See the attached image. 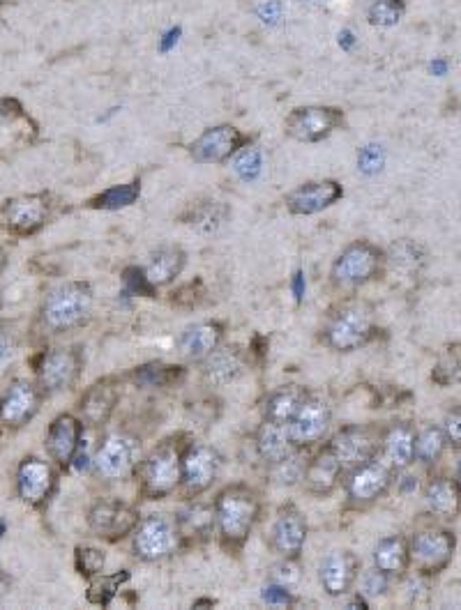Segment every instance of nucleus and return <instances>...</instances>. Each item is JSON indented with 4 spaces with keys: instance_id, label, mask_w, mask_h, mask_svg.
Instances as JSON below:
<instances>
[{
    "instance_id": "1",
    "label": "nucleus",
    "mask_w": 461,
    "mask_h": 610,
    "mask_svg": "<svg viewBox=\"0 0 461 610\" xmlns=\"http://www.w3.org/2000/svg\"><path fill=\"white\" fill-rule=\"evenodd\" d=\"M261 516L259 493L247 484H231L215 498V521L222 546L240 551Z\"/></svg>"
},
{
    "instance_id": "2",
    "label": "nucleus",
    "mask_w": 461,
    "mask_h": 610,
    "mask_svg": "<svg viewBox=\"0 0 461 610\" xmlns=\"http://www.w3.org/2000/svg\"><path fill=\"white\" fill-rule=\"evenodd\" d=\"M93 304L95 295L90 284L72 281L47 295L42 307V323L54 334L77 330L93 316Z\"/></svg>"
},
{
    "instance_id": "3",
    "label": "nucleus",
    "mask_w": 461,
    "mask_h": 610,
    "mask_svg": "<svg viewBox=\"0 0 461 610\" xmlns=\"http://www.w3.org/2000/svg\"><path fill=\"white\" fill-rule=\"evenodd\" d=\"M183 452V445L166 440L139 463L136 470H139V488L143 498L162 500L176 491L183 482Z\"/></svg>"
},
{
    "instance_id": "4",
    "label": "nucleus",
    "mask_w": 461,
    "mask_h": 610,
    "mask_svg": "<svg viewBox=\"0 0 461 610\" xmlns=\"http://www.w3.org/2000/svg\"><path fill=\"white\" fill-rule=\"evenodd\" d=\"M376 332V318L372 304L349 302L335 311L323 327L321 341L337 353H351L372 341Z\"/></svg>"
},
{
    "instance_id": "5",
    "label": "nucleus",
    "mask_w": 461,
    "mask_h": 610,
    "mask_svg": "<svg viewBox=\"0 0 461 610\" xmlns=\"http://www.w3.org/2000/svg\"><path fill=\"white\" fill-rule=\"evenodd\" d=\"M385 251L367 240H358L335 258L330 279L339 291H358L369 281L379 279L385 270Z\"/></svg>"
},
{
    "instance_id": "6",
    "label": "nucleus",
    "mask_w": 461,
    "mask_h": 610,
    "mask_svg": "<svg viewBox=\"0 0 461 610\" xmlns=\"http://www.w3.org/2000/svg\"><path fill=\"white\" fill-rule=\"evenodd\" d=\"M180 541L176 521L164 514H150L132 532V551L141 562H162L178 551Z\"/></svg>"
},
{
    "instance_id": "7",
    "label": "nucleus",
    "mask_w": 461,
    "mask_h": 610,
    "mask_svg": "<svg viewBox=\"0 0 461 610\" xmlns=\"http://www.w3.org/2000/svg\"><path fill=\"white\" fill-rule=\"evenodd\" d=\"M408 551H411V567L425 578L441 574L448 569V564L455 558L457 537L455 532L445 528H427L415 532L408 539Z\"/></svg>"
},
{
    "instance_id": "8",
    "label": "nucleus",
    "mask_w": 461,
    "mask_h": 610,
    "mask_svg": "<svg viewBox=\"0 0 461 610\" xmlns=\"http://www.w3.org/2000/svg\"><path fill=\"white\" fill-rule=\"evenodd\" d=\"M346 113L339 106L309 104L293 109L284 120V132L298 143H319L342 129Z\"/></svg>"
},
{
    "instance_id": "9",
    "label": "nucleus",
    "mask_w": 461,
    "mask_h": 610,
    "mask_svg": "<svg viewBox=\"0 0 461 610\" xmlns=\"http://www.w3.org/2000/svg\"><path fill=\"white\" fill-rule=\"evenodd\" d=\"M141 463V440L130 433H111L97 449L93 465L95 472L107 482L130 477Z\"/></svg>"
},
{
    "instance_id": "10",
    "label": "nucleus",
    "mask_w": 461,
    "mask_h": 610,
    "mask_svg": "<svg viewBox=\"0 0 461 610\" xmlns=\"http://www.w3.org/2000/svg\"><path fill=\"white\" fill-rule=\"evenodd\" d=\"M381 442L383 433L376 431L374 426H362V424H351L344 426L342 431L335 433L328 445L332 447V452L337 454V459L342 461L344 470L349 472L358 465L367 463L369 459L381 454Z\"/></svg>"
},
{
    "instance_id": "11",
    "label": "nucleus",
    "mask_w": 461,
    "mask_h": 610,
    "mask_svg": "<svg viewBox=\"0 0 461 610\" xmlns=\"http://www.w3.org/2000/svg\"><path fill=\"white\" fill-rule=\"evenodd\" d=\"M392 479H395V470L383 456H374L367 463L358 465V468L349 470L346 477V495L355 505H372L385 493L390 491Z\"/></svg>"
},
{
    "instance_id": "12",
    "label": "nucleus",
    "mask_w": 461,
    "mask_h": 610,
    "mask_svg": "<svg viewBox=\"0 0 461 610\" xmlns=\"http://www.w3.org/2000/svg\"><path fill=\"white\" fill-rule=\"evenodd\" d=\"M249 143V136L236 125L208 127L199 139L192 141L190 157L196 164H226Z\"/></svg>"
},
{
    "instance_id": "13",
    "label": "nucleus",
    "mask_w": 461,
    "mask_h": 610,
    "mask_svg": "<svg viewBox=\"0 0 461 610\" xmlns=\"http://www.w3.org/2000/svg\"><path fill=\"white\" fill-rule=\"evenodd\" d=\"M222 470V456L210 445H185L183 452V491L187 498H199L217 482Z\"/></svg>"
},
{
    "instance_id": "14",
    "label": "nucleus",
    "mask_w": 461,
    "mask_h": 610,
    "mask_svg": "<svg viewBox=\"0 0 461 610\" xmlns=\"http://www.w3.org/2000/svg\"><path fill=\"white\" fill-rule=\"evenodd\" d=\"M139 512L120 500H100L90 507L88 525L100 539L120 541L130 537L139 525Z\"/></svg>"
},
{
    "instance_id": "15",
    "label": "nucleus",
    "mask_w": 461,
    "mask_h": 610,
    "mask_svg": "<svg viewBox=\"0 0 461 610\" xmlns=\"http://www.w3.org/2000/svg\"><path fill=\"white\" fill-rule=\"evenodd\" d=\"M83 369V357L77 348H54L42 355L37 366L42 390L47 394L65 392L77 383Z\"/></svg>"
},
{
    "instance_id": "16",
    "label": "nucleus",
    "mask_w": 461,
    "mask_h": 610,
    "mask_svg": "<svg viewBox=\"0 0 461 610\" xmlns=\"http://www.w3.org/2000/svg\"><path fill=\"white\" fill-rule=\"evenodd\" d=\"M332 422V406L323 394H307L298 415L289 422L291 438L298 449H305L314 442H321Z\"/></svg>"
},
{
    "instance_id": "17",
    "label": "nucleus",
    "mask_w": 461,
    "mask_h": 610,
    "mask_svg": "<svg viewBox=\"0 0 461 610\" xmlns=\"http://www.w3.org/2000/svg\"><path fill=\"white\" fill-rule=\"evenodd\" d=\"M344 198V187L337 180H309L302 182L300 187L286 194L284 205L291 215L296 217H309L319 215V212L332 208Z\"/></svg>"
},
{
    "instance_id": "18",
    "label": "nucleus",
    "mask_w": 461,
    "mask_h": 610,
    "mask_svg": "<svg viewBox=\"0 0 461 610\" xmlns=\"http://www.w3.org/2000/svg\"><path fill=\"white\" fill-rule=\"evenodd\" d=\"M307 541V521L296 505H282L270 528V548L279 558L300 560Z\"/></svg>"
},
{
    "instance_id": "19",
    "label": "nucleus",
    "mask_w": 461,
    "mask_h": 610,
    "mask_svg": "<svg viewBox=\"0 0 461 610\" xmlns=\"http://www.w3.org/2000/svg\"><path fill=\"white\" fill-rule=\"evenodd\" d=\"M42 394L33 383L28 380H17L0 401V429L17 431L21 426L28 424L40 410Z\"/></svg>"
},
{
    "instance_id": "20",
    "label": "nucleus",
    "mask_w": 461,
    "mask_h": 610,
    "mask_svg": "<svg viewBox=\"0 0 461 610\" xmlns=\"http://www.w3.org/2000/svg\"><path fill=\"white\" fill-rule=\"evenodd\" d=\"M3 215L7 228L17 235H33L47 224L49 217V196L47 194H30L19 196L5 203Z\"/></svg>"
},
{
    "instance_id": "21",
    "label": "nucleus",
    "mask_w": 461,
    "mask_h": 610,
    "mask_svg": "<svg viewBox=\"0 0 461 610\" xmlns=\"http://www.w3.org/2000/svg\"><path fill=\"white\" fill-rule=\"evenodd\" d=\"M344 465L337 459V454L332 452V447L326 445L316 452L312 459L305 463V472H302V484L312 495L326 498L335 488L342 484L344 477Z\"/></svg>"
},
{
    "instance_id": "22",
    "label": "nucleus",
    "mask_w": 461,
    "mask_h": 610,
    "mask_svg": "<svg viewBox=\"0 0 461 610\" xmlns=\"http://www.w3.org/2000/svg\"><path fill=\"white\" fill-rule=\"evenodd\" d=\"M319 578L328 597H344L360 578V560L351 551H335L323 560Z\"/></svg>"
},
{
    "instance_id": "23",
    "label": "nucleus",
    "mask_w": 461,
    "mask_h": 610,
    "mask_svg": "<svg viewBox=\"0 0 461 610\" xmlns=\"http://www.w3.org/2000/svg\"><path fill=\"white\" fill-rule=\"evenodd\" d=\"M56 486L54 470L49 468V463H44L35 456H28L24 463L19 465L17 472V488H19V498L26 502V505L40 507L49 500L51 491Z\"/></svg>"
},
{
    "instance_id": "24",
    "label": "nucleus",
    "mask_w": 461,
    "mask_h": 610,
    "mask_svg": "<svg viewBox=\"0 0 461 610\" xmlns=\"http://www.w3.org/2000/svg\"><path fill=\"white\" fill-rule=\"evenodd\" d=\"M245 355L238 348H215L213 353L201 360V376L210 387H224L243 376Z\"/></svg>"
},
{
    "instance_id": "25",
    "label": "nucleus",
    "mask_w": 461,
    "mask_h": 610,
    "mask_svg": "<svg viewBox=\"0 0 461 610\" xmlns=\"http://www.w3.org/2000/svg\"><path fill=\"white\" fill-rule=\"evenodd\" d=\"M83 440V424L74 415H60L54 419L47 433L49 456L60 465H70Z\"/></svg>"
},
{
    "instance_id": "26",
    "label": "nucleus",
    "mask_w": 461,
    "mask_h": 610,
    "mask_svg": "<svg viewBox=\"0 0 461 610\" xmlns=\"http://www.w3.org/2000/svg\"><path fill=\"white\" fill-rule=\"evenodd\" d=\"M118 399H120V390L113 378H104L93 387H88L79 403V413L83 417V422L90 426L107 424V419L118 406Z\"/></svg>"
},
{
    "instance_id": "27",
    "label": "nucleus",
    "mask_w": 461,
    "mask_h": 610,
    "mask_svg": "<svg viewBox=\"0 0 461 610\" xmlns=\"http://www.w3.org/2000/svg\"><path fill=\"white\" fill-rule=\"evenodd\" d=\"M254 442H256V452H259L261 459L266 461V465H275L300 452L296 442L291 438L289 424L268 422V419H263V424L256 429Z\"/></svg>"
},
{
    "instance_id": "28",
    "label": "nucleus",
    "mask_w": 461,
    "mask_h": 610,
    "mask_svg": "<svg viewBox=\"0 0 461 610\" xmlns=\"http://www.w3.org/2000/svg\"><path fill=\"white\" fill-rule=\"evenodd\" d=\"M415 431L413 424H395L383 433L381 442V456L390 463V468L395 472H404L415 463Z\"/></svg>"
},
{
    "instance_id": "29",
    "label": "nucleus",
    "mask_w": 461,
    "mask_h": 610,
    "mask_svg": "<svg viewBox=\"0 0 461 610\" xmlns=\"http://www.w3.org/2000/svg\"><path fill=\"white\" fill-rule=\"evenodd\" d=\"M224 339V325L217 320H206V323H196L178 337L180 355L192 362H201L208 357Z\"/></svg>"
},
{
    "instance_id": "30",
    "label": "nucleus",
    "mask_w": 461,
    "mask_h": 610,
    "mask_svg": "<svg viewBox=\"0 0 461 610\" xmlns=\"http://www.w3.org/2000/svg\"><path fill=\"white\" fill-rule=\"evenodd\" d=\"M425 505L429 514L452 521L461 514V484L450 477H434L425 486Z\"/></svg>"
},
{
    "instance_id": "31",
    "label": "nucleus",
    "mask_w": 461,
    "mask_h": 610,
    "mask_svg": "<svg viewBox=\"0 0 461 610\" xmlns=\"http://www.w3.org/2000/svg\"><path fill=\"white\" fill-rule=\"evenodd\" d=\"M180 539L185 541H206L217 528L215 505L210 502H190L183 512L176 516Z\"/></svg>"
},
{
    "instance_id": "32",
    "label": "nucleus",
    "mask_w": 461,
    "mask_h": 610,
    "mask_svg": "<svg viewBox=\"0 0 461 610\" xmlns=\"http://www.w3.org/2000/svg\"><path fill=\"white\" fill-rule=\"evenodd\" d=\"M187 265V254L183 247H162L157 249L153 256H150V261L143 272H146V277L150 284L155 288L169 286L180 277V272L185 270Z\"/></svg>"
},
{
    "instance_id": "33",
    "label": "nucleus",
    "mask_w": 461,
    "mask_h": 610,
    "mask_svg": "<svg viewBox=\"0 0 461 610\" xmlns=\"http://www.w3.org/2000/svg\"><path fill=\"white\" fill-rule=\"evenodd\" d=\"M374 567L388 574L390 578L404 576L411 569V551L408 539L402 535H392L381 539L374 548Z\"/></svg>"
},
{
    "instance_id": "34",
    "label": "nucleus",
    "mask_w": 461,
    "mask_h": 610,
    "mask_svg": "<svg viewBox=\"0 0 461 610\" xmlns=\"http://www.w3.org/2000/svg\"><path fill=\"white\" fill-rule=\"evenodd\" d=\"M307 390L300 385H289L282 390H275L266 396L263 401V419L277 424H289L293 417L298 415V410L307 399Z\"/></svg>"
},
{
    "instance_id": "35",
    "label": "nucleus",
    "mask_w": 461,
    "mask_h": 610,
    "mask_svg": "<svg viewBox=\"0 0 461 610\" xmlns=\"http://www.w3.org/2000/svg\"><path fill=\"white\" fill-rule=\"evenodd\" d=\"M229 217H231V208L226 203L201 201L190 205V208L180 215V221H183L185 226L194 228V231L213 235L226 224V221H229Z\"/></svg>"
},
{
    "instance_id": "36",
    "label": "nucleus",
    "mask_w": 461,
    "mask_h": 610,
    "mask_svg": "<svg viewBox=\"0 0 461 610\" xmlns=\"http://www.w3.org/2000/svg\"><path fill=\"white\" fill-rule=\"evenodd\" d=\"M139 196H141V180H132L127 182V185H116L107 189V192L93 196L88 201V208L107 210V212L125 210L139 201Z\"/></svg>"
},
{
    "instance_id": "37",
    "label": "nucleus",
    "mask_w": 461,
    "mask_h": 610,
    "mask_svg": "<svg viewBox=\"0 0 461 610\" xmlns=\"http://www.w3.org/2000/svg\"><path fill=\"white\" fill-rule=\"evenodd\" d=\"M432 380L438 387H450L461 383V343H450L438 355L434 364Z\"/></svg>"
},
{
    "instance_id": "38",
    "label": "nucleus",
    "mask_w": 461,
    "mask_h": 610,
    "mask_svg": "<svg viewBox=\"0 0 461 610\" xmlns=\"http://www.w3.org/2000/svg\"><path fill=\"white\" fill-rule=\"evenodd\" d=\"M127 581H130V571H127V569H120L111 576L100 574V576L93 578V583H90L86 597H88L90 604L107 608L111 601L116 599L120 585H125Z\"/></svg>"
},
{
    "instance_id": "39",
    "label": "nucleus",
    "mask_w": 461,
    "mask_h": 610,
    "mask_svg": "<svg viewBox=\"0 0 461 610\" xmlns=\"http://www.w3.org/2000/svg\"><path fill=\"white\" fill-rule=\"evenodd\" d=\"M445 447H448V438H445L443 429L427 426V429L418 431V438H415V461L434 465L443 456Z\"/></svg>"
},
{
    "instance_id": "40",
    "label": "nucleus",
    "mask_w": 461,
    "mask_h": 610,
    "mask_svg": "<svg viewBox=\"0 0 461 610\" xmlns=\"http://www.w3.org/2000/svg\"><path fill=\"white\" fill-rule=\"evenodd\" d=\"M406 3L404 0H374L367 7V21L369 26L376 28H392L404 19Z\"/></svg>"
},
{
    "instance_id": "41",
    "label": "nucleus",
    "mask_w": 461,
    "mask_h": 610,
    "mask_svg": "<svg viewBox=\"0 0 461 610\" xmlns=\"http://www.w3.org/2000/svg\"><path fill=\"white\" fill-rule=\"evenodd\" d=\"M180 366H166V364H146L134 371V380L143 387H166L171 385L178 376H183Z\"/></svg>"
},
{
    "instance_id": "42",
    "label": "nucleus",
    "mask_w": 461,
    "mask_h": 610,
    "mask_svg": "<svg viewBox=\"0 0 461 610\" xmlns=\"http://www.w3.org/2000/svg\"><path fill=\"white\" fill-rule=\"evenodd\" d=\"M233 171L243 182H254L263 171V152L259 146H247L233 157Z\"/></svg>"
},
{
    "instance_id": "43",
    "label": "nucleus",
    "mask_w": 461,
    "mask_h": 610,
    "mask_svg": "<svg viewBox=\"0 0 461 610\" xmlns=\"http://www.w3.org/2000/svg\"><path fill=\"white\" fill-rule=\"evenodd\" d=\"M268 468H270L272 479H275L279 486H293L302 479V472H305V461L300 459V452H296L293 456H289V459L279 461L275 465H268Z\"/></svg>"
},
{
    "instance_id": "44",
    "label": "nucleus",
    "mask_w": 461,
    "mask_h": 610,
    "mask_svg": "<svg viewBox=\"0 0 461 610\" xmlns=\"http://www.w3.org/2000/svg\"><path fill=\"white\" fill-rule=\"evenodd\" d=\"M104 564H107V553L102 548L93 546H79L77 548V571L86 578H95L104 571Z\"/></svg>"
},
{
    "instance_id": "45",
    "label": "nucleus",
    "mask_w": 461,
    "mask_h": 610,
    "mask_svg": "<svg viewBox=\"0 0 461 610\" xmlns=\"http://www.w3.org/2000/svg\"><path fill=\"white\" fill-rule=\"evenodd\" d=\"M300 578H302V571H300L298 560L282 558V562H277L275 567H272L270 583H277V585L286 587V590H293V587L300 583Z\"/></svg>"
},
{
    "instance_id": "46",
    "label": "nucleus",
    "mask_w": 461,
    "mask_h": 610,
    "mask_svg": "<svg viewBox=\"0 0 461 610\" xmlns=\"http://www.w3.org/2000/svg\"><path fill=\"white\" fill-rule=\"evenodd\" d=\"M383 164H385V152L381 146L369 143V146L358 152V169L365 175H376L383 169Z\"/></svg>"
},
{
    "instance_id": "47",
    "label": "nucleus",
    "mask_w": 461,
    "mask_h": 610,
    "mask_svg": "<svg viewBox=\"0 0 461 610\" xmlns=\"http://www.w3.org/2000/svg\"><path fill=\"white\" fill-rule=\"evenodd\" d=\"M123 279H125V284H127V288H130L132 293L153 297L155 291H157V288L148 281V277H146V272H143V268H134V265H132V268H127V270L123 272Z\"/></svg>"
},
{
    "instance_id": "48",
    "label": "nucleus",
    "mask_w": 461,
    "mask_h": 610,
    "mask_svg": "<svg viewBox=\"0 0 461 610\" xmlns=\"http://www.w3.org/2000/svg\"><path fill=\"white\" fill-rule=\"evenodd\" d=\"M441 429L445 433V438H448V445L461 447V406L452 408L450 413L445 415Z\"/></svg>"
},
{
    "instance_id": "49",
    "label": "nucleus",
    "mask_w": 461,
    "mask_h": 610,
    "mask_svg": "<svg viewBox=\"0 0 461 610\" xmlns=\"http://www.w3.org/2000/svg\"><path fill=\"white\" fill-rule=\"evenodd\" d=\"M263 601H266L268 606H293L296 604V599H293L291 590H286V587L270 583L263 587Z\"/></svg>"
},
{
    "instance_id": "50",
    "label": "nucleus",
    "mask_w": 461,
    "mask_h": 610,
    "mask_svg": "<svg viewBox=\"0 0 461 610\" xmlns=\"http://www.w3.org/2000/svg\"><path fill=\"white\" fill-rule=\"evenodd\" d=\"M388 574H383V571H379L374 567V571H369V574H365V578H362V587H365V594L367 597H381V594H385V590H388Z\"/></svg>"
},
{
    "instance_id": "51",
    "label": "nucleus",
    "mask_w": 461,
    "mask_h": 610,
    "mask_svg": "<svg viewBox=\"0 0 461 610\" xmlns=\"http://www.w3.org/2000/svg\"><path fill=\"white\" fill-rule=\"evenodd\" d=\"M256 14H259V19L263 21V24H277V21L282 19V3H277V0H268V3L259 5Z\"/></svg>"
},
{
    "instance_id": "52",
    "label": "nucleus",
    "mask_w": 461,
    "mask_h": 610,
    "mask_svg": "<svg viewBox=\"0 0 461 610\" xmlns=\"http://www.w3.org/2000/svg\"><path fill=\"white\" fill-rule=\"evenodd\" d=\"M19 116H21V104L17 102V99H0V125L12 122Z\"/></svg>"
},
{
    "instance_id": "53",
    "label": "nucleus",
    "mask_w": 461,
    "mask_h": 610,
    "mask_svg": "<svg viewBox=\"0 0 461 610\" xmlns=\"http://www.w3.org/2000/svg\"><path fill=\"white\" fill-rule=\"evenodd\" d=\"M14 353V334L5 327H0V364L5 360H10Z\"/></svg>"
},
{
    "instance_id": "54",
    "label": "nucleus",
    "mask_w": 461,
    "mask_h": 610,
    "mask_svg": "<svg viewBox=\"0 0 461 610\" xmlns=\"http://www.w3.org/2000/svg\"><path fill=\"white\" fill-rule=\"evenodd\" d=\"M180 35H183V28H178V26L166 30V33L162 35V40H160V51L169 53L180 42Z\"/></svg>"
},
{
    "instance_id": "55",
    "label": "nucleus",
    "mask_w": 461,
    "mask_h": 610,
    "mask_svg": "<svg viewBox=\"0 0 461 610\" xmlns=\"http://www.w3.org/2000/svg\"><path fill=\"white\" fill-rule=\"evenodd\" d=\"M337 42H339V47H342L344 51H353V47H355V35H353V30H349V28L339 30Z\"/></svg>"
},
{
    "instance_id": "56",
    "label": "nucleus",
    "mask_w": 461,
    "mask_h": 610,
    "mask_svg": "<svg viewBox=\"0 0 461 610\" xmlns=\"http://www.w3.org/2000/svg\"><path fill=\"white\" fill-rule=\"evenodd\" d=\"M10 585H12L10 576H7V574H3V571H0V599H3L5 594L10 592Z\"/></svg>"
},
{
    "instance_id": "57",
    "label": "nucleus",
    "mask_w": 461,
    "mask_h": 610,
    "mask_svg": "<svg viewBox=\"0 0 461 610\" xmlns=\"http://www.w3.org/2000/svg\"><path fill=\"white\" fill-rule=\"evenodd\" d=\"M213 604H215V601H210V599H203V601H196V604H194V606H213Z\"/></svg>"
},
{
    "instance_id": "58",
    "label": "nucleus",
    "mask_w": 461,
    "mask_h": 610,
    "mask_svg": "<svg viewBox=\"0 0 461 610\" xmlns=\"http://www.w3.org/2000/svg\"><path fill=\"white\" fill-rule=\"evenodd\" d=\"M457 482L461 484V459H459V465H457Z\"/></svg>"
},
{
    "instance_id": "59",
    "label": "nucleus",
    "mask_w": 461,
    "mask_h": 610,
    "mask_svg": "<svg viewBox=\"0 0 461 610\" xmlns=\"http://www.w3.org/2000/svg\"><path fill=\"white\" fill-rule=\"evenodd\" d=\"M3 532H5V525H3V523H0V535H3Z\"/></svg>"
},
{
    "instance_id": "60",
    "label": "nucleus",
    "mask_w": 461,
    "mask_h": 610,
    "mask_svg": "<svg viewBox=\"0 0 461 610\" xmlns=\"http://www.w3.org/2000/svg\"><path fill=\"white\" fill-rule=\"evenodd\" d=\"M300 3H305V0H300ZM307 3H312V0H307Z\"/></svg>"
}]
</instances>
